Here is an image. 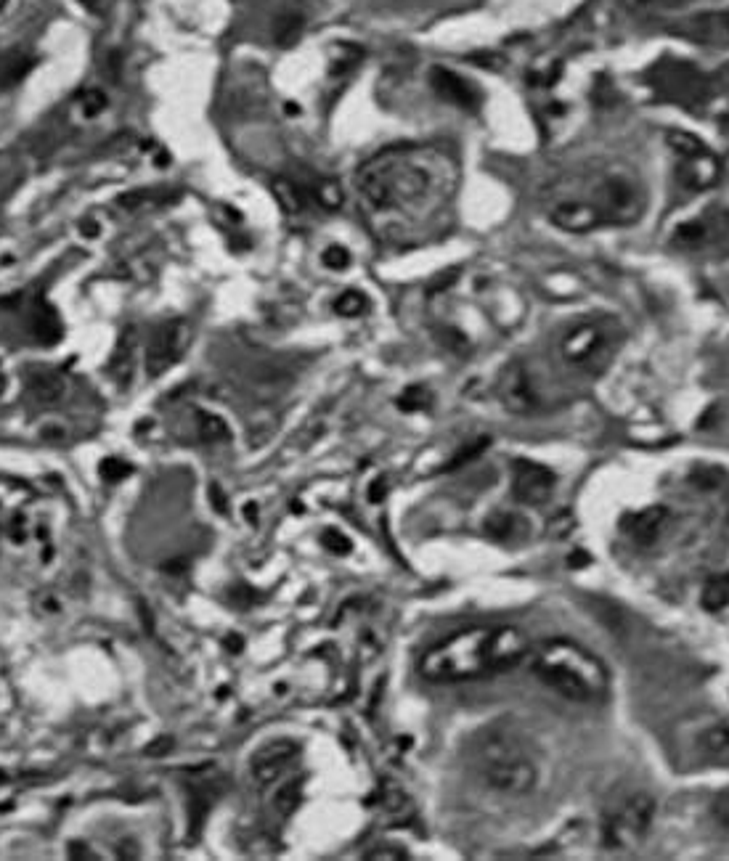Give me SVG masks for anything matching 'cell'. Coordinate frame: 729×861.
<instances>
[{"instance_id":"cell-7","label":"cell","mask_w":729,"mask_h":861,"mask_svg":"<svg viewBox=\"0 0 729 861\" xmlns=\"http://www.w3.org/2000/svg\"><path fill=\"white\" fill-rule=\"evenodd\" d=\"M189 345V324L183 318H173L168 324L157 326L146 345V374L160 377L183 355Z\"/></svg>"},{"instance_id":"cell-17","label":"cell","mask_w":729,"mask_h":861,"mask_svg":"<svg viewBox=\"0 0 729 861\" xmlns=\"http://www.w3.org/2000/svg\"><path fill=\"white\" fill-rule=\"evenodd\" d=\"M136 345H138V332H136V329H133V326H128V329L122 332L120 345H117V353H114L112 366H109V371H112V377L117 379L120 385H128V382H130V374H133V355H136Z\"/></svg>"},{"instance_id":"cell-28","label":"cell","mask_w":729,"mask_h":861,"mask_svg":"<svg viewBox=\"0 0 729 861\" xmlns=\"http://www.w3.org/2000/svg\"><path fill=\"white\" fill-rule=\"evenodd\" d=\"M297 803H300V785H297V782H287V785H281L279 790H276L274 806L279 814H289Z\"/></svg>"},{"instance_id":"cell-1","label":"cell","mask_w":729,"mask_h":861,"mask_svg":"<svg viewBox=\"0 0 729 861\" xmlns=\"http://www.w3.org/2000/svg\"><path fill=\"white\" fill-rule=\"evenodd\" d=\"M366 218L388 242H414L449 210L456 191L451 157L427 146H401L369 159L356 178Z\"/></svg>"},{"instance_id":"cell-32","label":"cell","mask_w":729,"mask_h":861,"mask_svg":"<svg viewBox=\"0 0 729 861\" xmlns=\"http://www.w3.org/2000/svg\"><path fill=\"white\" fill-rule=\"evenodd\" d=\"M486 446H488L486 438L478 440V443H470V446H464L462 454L454 456V459L449 461V467H446V469H456V467H462V464H467V461L478 459V456L483 454V451H486Z\"/></svg>"},{"instance_id":"cell-14","label":"cell","mask_w":729,"mask_h":861,"mask_svg":"<svg viewBox=\"0 0 729 861\" xmlns=\"http://www.w3.org/2000/svg\"><path fill=\"white\" fill-rule=\"evenodd\" d=\"M666 520H669V512H666V509L650 507V509H639V512L626 514V517L621 520V528L631 541L647 546V544H653L655 538H658V533H661L663 522Z\"/></svg>"},{"instance_id":"cell-37","label":"cell","mask_w":729,"mask_h":861,"mask_svg":"<svg viewBox=\"0 0 729 861\" xmlns=\"http://www.w3.org/2000/svg\"><path fill=\"white\" fill-rule=\"evenodd\" d=\"M146 202V191H130V194H125V197H120V207H125V210H136L138 204Z\"/></svg>"},{"instance_id":"cell-3","label":"cell","mask_w":729,"mask_h":861,"mask_svg":"<svg viewBox=\"0 0 729 861\" xmlns=\"http://www.w3.org/2000/svg\"><path fill=\"white\" fill-rule=\"evenodd\" d=\"M528 658L541 684L570 703H597L608 695V671L570 639H547Z\"/></svg>"},{"instance_id":"cell-27","label":"cell","mask_w":729,"mask_h":861,"mask_svg":"<svg viewBox=\"0 0 729 861\" xmlns=\"http://www.w3.org/2000/svg\"><path fill=\"white\" fill-rule=\"evenodd\" d=\"M313 194H316V199H319V204H321V207H324V210H340V207H342V189H340V183H335V181L316 183V189H313Z\"/></svg>"},{"instance_id":"cell-2","label":"cell","mask_w":729,"mask_h":861,"mask_svg":"<svg viewBox=\"0 0 729 861\" xmlns=\"http://www.w3.org/2000/svg\"><path fill=\"white\" fill-rule=\"evenodd\" d=\"M528 652V636L515 626L464 628L427 650L419 660V673L435 684L486 679L520 665Z\"/></svg>"},{"instance_id":"cell-10","label":"cell","mask_w":729,"mask_h":861,"mask_svg":"<svg viewBox=\"0 0 729 861\" xmlns=\"http://www.w3.org/2000/svg\"><path fill=\"white\" fill-rule=\"evenodd\" d=\"M597 199H600L597 207L605 212L608 223L610 220H634L639 215V210H642L637 186L626 181V178H621V175L605 178L600 191H597Z\"/></svg>"},{"instance_id":"cell-20","label":"cell","mask_w":729,"mask_h":861,"mask_svg":"<svg viewBox=\"0 0 729 861\" xmlns=\"http://www.w3.org/2000/svg\"><path fill=\"white\" fill-rule=\"evenodd\" d=\"M729 605V573L716 575L703 589V607L708 612H719Z\"/></svg>"},{"instance_id":"cell-31","label":"cell","mask_w":729,"mask_h":861,"mask_svg":"<svg viewBox=\"0 0 729 861\" xmlns=\"http://www.w3.org/2000/svg\"><path fill=\"white\" fill-rule=\"evenodd\" d=\"M321 260H324V265L332 268V271H345L350 265V252L345 250V247H340V244H332V247L324 250Z\"/></svg>"},{"instance_id":"cell-11","label":"cell","mask_w":729,"mask_h":861,"mask_svg":"<svg viewBox=\"0 0 729 861\" xmlns=\"http://www.w3.org/2000/svg\"><path fill=\"white\" fill-rule=\"evenodd\" d=\"M549 220L555 223L557 228L568 231V234H589L594 228H602L608 223L605 212L592 202H581V199H565V202H557L552 210H549Z\"/></svg>"},{"instance_id":"cell-33","label":"cell","mask_w":729,"mask_h":861,"mask_svg":"<svg viewBox=\"0 0 729 861\" xmlns=\"http://www.w3.org/2000/svg\"><path fill=\"white\" fill-rule=\"evenodd\" d=\"M711 814H714L716 822L729 830V787L716 795L714 803H711Z\"/></svg>"},{"instance_id":"cell-19","label":"cell","mask_w":729,"mask_h":861,"mask_svg":"<svg viewBox=\"0 0 729 861\" xmlns=\"http://www.w3.org/2000/svg\"><path fill=\"white\" fill-rule=\"evenodd\" d=\"M305 30V19L300 14H281L274 22V43L279 48H292Z\"/></svg>"},{"instance_id":"cell-25","label":"cell","mask_w":729,"mask_h":861,"mask_svg":"<svg viewBox=\"0 0 729 861\" xmlns=\"http://www.w3.org/2000/svg\"><path fill=\"white\" fill-rule=\"evenodd\" d=\"M366 308H369V300H366V297L361 295V292H356V289H350V292H342V295L337 297V303H335V310H337V313H340V316H345V318L361 316V313H364Z\"/></svg>"},{"instance_id":"cell-21","label":"cell","mask_w":729,"mask_h":861,"mask_svg":"<svg viewBox=\"0 0 729 861\" xmlns=\"http://www.w3.org/2000/svg\"><path fill=\"white\" fill-rule=\"evenodd\" d=\"M687 167H690V181L692 186H708V183L716 181V173H719V165H716L714 157H708V152L698 154V157H687Z\"/></svg>"},{"instance_id":"cell-34","label":"cell","mask_w":729,"mask_h":861,"mask_svg":"<svg viewBox=\"0 0 729 861\" xmlns=\"http://www.w3.org/2000/svg\"><path fill=\"white\" fill-rule=\"evenodd\" d=\"M676 242L687 244V247H695V244L703 242V228H700L698 223H687V226L679 228V234H676Z\"/></svg>"},{"instance_id":"cell-16","label":"cell","mask_w":729,"mask_h":861,"mask_svg":"<svg viewBox=\"0 0 729 861\" xmlns=\"http://www.w3.org/2000/svg\"><path fill=\"white\" fill-rule=\"evenodd\" d=\"M698 750L708 761H729V718L708 726L698 737Z\"/></svg>"},{"instance_id":"cell-38","label":"cell","mask_w":729,"mask_h":861,"mask_svg":"<svg viewBox=\"0 0 729 861\" xmlns=\"http://www.w3.org/2000/svg\"><path fill=\"white\" fill-rule=\"evenodd\" d=\"M324 544H332V546H335V549H340V554L348 552V549H350L348 538L335 536V533H327V536H324Z\"/></svg>"},{"instance_id":"cell-23","label":"cell","mask_w":729,"mask_h":861,"mask_svg":"<svg viewBox=\"0 0 729 861\" xmlns=\"http://www.w3.org/2000/svg\"><path fill=\"white\" fill-rule=\"evenodd\" d=\"M666 138H669L671 149L682 154V157H698V154L706 152V146H703L698 136H690V133H682V130H671Z\"/></svg>"},{"instance_id":"cell-5","label":"cell","mask_w":729,"mask_h":861,"mask_svg":"<svg viewBox=\"0 0 729 861\" xmlns=\"http://www.w3.org/2000/svg\"><path fill=\"white\" fill-rule=\"evenodd\" d=\"M560 355L584 374H602L616 355V334L602 321H581L562 334Z\"/></svg>"},{"instance_id":"cell-15","label":"cell","mask_w":729,"mask_h":861,"mask_svg":"<svg viewBox=\"0 0 729 861\" xmlns=\"http://www.w3.org/2000/svg\"><path fill=\"white\" fill-rule=\"evenodd\" d=\"M27 390H30L32 401L40 403V406H54V403L64 398L67 385L54 371H40V374H32L30 382H27Z\"/></svg>"},{"instance_id":"cell-42","label":"cell","mask_w":729,"mask_h":861,"mask_svg":"<svg viewBox=\"0 0 729 861\" xmlns=\"http://www.w3.org/2000/svg\"><path fill=\"white\" fill-rule=\"evenodd\" d=\"M6 3H8V0H0V11H3V8H6Z\"/></svg>"},{"instance_id":"cell-29","label":"cell","mask_w":729,"mask_h":861,"mask_svg":"<svg viewBox=\"0 0 729 861\" xmlns=\"http://www.w3.org/2000/svg\"><path fill=\"white\" fill-rule=\"evenodd\" d=\"M430 403H433V398H430L425 387H409V390L398 398V406H401L403 411H422V408H427Z\"/></svg>"},{"instance_id":"cell-41","label":"cell","mask_w":729,"mask_h":861,"mask_svg":"<svg viewBox=\"0 0 729 861\" xmlns=\"http://www.w3.org/2000/svg\"><path fill=\"white\" fill-rule=\"evenodd\" d=\"M722 77H724V83H729V64L722 69Z\"/></svg>"},{"instance_id":"cell-40","label":"cell","mask_w":729,"mask_h":861,"mask_svg":"<svg viewBox=\"0 0 729 861\" xmlns=\"http://www.w3.org/2000/svg\"><path fill=\"white\" fill-rule=\"evenodd\" d=\"M99 3L101 0H83V6H88V8H99Z\"/></svg>"},{"instance_id":"cell-39","label":"cell","mask_w":729,"mask_h":861,"mask_svg":"<svg viewBox=\"0 0 729 861\" xmlns=\"http://www.w3.org/2000/svg\"><path fill=\"white\" fill-rule=\"evenodd\" d=\"M650 3H653V0H623V6H626V8H634V11H637V8L650 6Z\"/></svg>"},{"instance_id":"cell-30","label":"cell","mask_w":729,"mask_h":861,"mask_svg":"<svg viewBox=\"0 0 729 861\" xmlns=\"http://www.w3.org/2000/svg\"><path fill=\"white\" fill-rule=\"evenodd\" d=\"M107 104V93L99 91V88H91V91H85L83 96H80V106H83L85 117H96V114L107 109Z\"/></svg>"},{"instance_id":"cell-12","label":"cell","mask_w":729,"mask_h":861,"mask_svg":"<svg viewBox=\"0 0 729 861\" xmlns=\"http://www.w3.org/2000/svg\"><path fill=\"white\" fill-rule=\"evenodd\" d=\"M297 756V742L295 740H274L266 742L263 748L255 753L252 758V774L258 782L268 785L279 779V774L287 769V763Z\"/></svg>"},{"instance_id":"cell-35","label":"cell","mask_w":729,"mask_h":861,"mask_svg":"<svg viewBox=\"0 0 729 861\" xmlns=\"http://www.w3.org/2000/svg\"><path fill=\"white\" fill-rule=\"evenodd\" d=\"M703 24H708V27H703V30H706L708 35H711V38H714L716 32H722L724 40H729V14L716 16V19H706V22H703Z\"/></svg>"},{"instance_id":"cell-26","label":"cell","mask_w":729,"mask_h":861,"mask_svg":"<svg viewBox=\"0 0 729 861\" xmlns=\"http://www.w3.org/2000/svg\"><path fill=\"white\" fill-rule=\"evenodd\" d=\"M199 438L207 443H218L228 438V427L213 414H199Z\"/></svg>"},{"instance_id":"cell-9","label":"cell","mask_w":729,"mask_h":861,"mask_svg":"<svg viewBox=\"0 0 729 861\" xmlns=\"http://www.w3.org/2000/svg\"><path fill=\"white\" fill-rule=\"evenodd\" d=\"M496 393H499V401L509 414L528 416L539 408V395H536V387L531 382V374L520 361L504 366Z\"/></svg>"},{"instance_id":"cell-6","label":"cell","mask_w":729,"mask_h":861,"mask_svg":"<svg viewBox=\"0 0 729 861\" xmlns=\"http://www.w3.org/2000/svg\"><path fill=\"white\" fill-rule=\"evenodd\" d=\"M655 801L653 795L637 793L626 795L623 801H618L613 809L605 816L602 824V838L610 848H629L637 846L639 840L645 838L650 824H653Z\"/></svg>"},{"instance_id":"cell-4","label":"cell","mask_w":729,"mask_h":861,"mask_svg":"<svg viewBox=\"0 0 729 861\" xmlns=\"http://www.w3.org/2000/svg\"><path fill=\"white\" fill-rule=\"evenodd\" d=\"M472 766L488 790L509 798L528 795L536 787V763L528 750L504 729H486L472 745Z\"/></svg>"},{"instance_id":"cell-8","label":"cell","mask_w":729,"mask_h":861,"mask_svg":"<svg viewBox=\"0 0 729 861\" xmlns=\"http://www.w3.org/2000/svg\"><path fill=\"white\" fill-rule=\"evenodd\" d=\"M555 472L531 459L512 461V496L525 507H541L555 493Z\"/></svg>"},{"instance_id":"cell-13","label":"cell","mask_w":729,"mask_h":861,"mask_svg":"<svg viewBox=\"0 0 729 861\" xmlns=\"http://www.w3.org/2000/svg\"><path fill=\"white\" fill-rule=\"evenodd\" d=\"M430 85H433V91L438 93L443 101H449V104L459 106V109H467V112H475V109H478V91H475L464 77L454 75L451 69L433 67V72H430Z\"/></svg>"},{"instance_id":"cell-24","label":"cell","mask_w":729,"mask_h":861,"mask_svg":"<svg viewBox=\"0 0 729 861\" xmlns=\"http://www.w3.org/2000/svg\"><path fill=\"white\" fill-rule=\"evenodd\" d=\"M32 64H35V61L27 59V56H14V59H8L6 64H3V69H0V85H3V88L16 85L24 75H27V72H30Z\"/></svg>"},{"instance_id":"cell-43","label":"cell","mask_w":729,"mask_h":861,"mask_svg":"<svg viewBox=\"0 0 729 861\" xmlns=\"http://www.w3.org/2000/svg\"><path fill=\"white\" fill-rule=\"evenodd\" d=\"M0 393H3V379H0Z\"/></svg>"},{"instance_id":"cell-18","label":"cell","mask_w":729,"mask_h":861,"mask_svg":"<svg viewBox=\"0 0 729 861\" xmlns=\"http://www.w3.org/2000/svg\"><path fill=\"white\" fill-rule=\"evenodd\" d=\"M271 189H274L276 202L281 204V210L284 212H289V215H297V212L305 210L308 197H305V191L300 189L295 181H287V178H276V181L271 183Z\"/></svg>"},{"instance_id":"cell-36","label":"cell","mask_w":729,"mask_h":861,"mask_svg":"<svg viewBox=\"0 0 729 861\" xmlns=\"http://www.w3.org/2000/svg\"><path fill=\"white\" fill-rule=\"evenodd\" d=\"M101 472H104V477H107V480H117V477L128 475V467H125V464H120V461L109 459L107 464L101 467Z\"/></svg>"},{"instance_id":"cell-22","label":"cell","mask_w":729,"mask_h":861,"mask_svg":"<svg viewBox=\"0 0 729 861\" xmlns=\"http://www.w3.org/2000/svg\"><path fill=\"white\" fill-rule=\"evenodd\" d=\"M486 530L488 536L496 538V541H509V538L517 536V530H520V520H517L515 514H491L486 522Z\"/></svg>"}]
</instances>
